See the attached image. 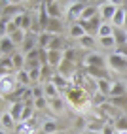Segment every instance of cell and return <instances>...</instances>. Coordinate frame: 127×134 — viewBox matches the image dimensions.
<instances>
[{"label": "cell", "instance_id": "cell-22", "mask_svg": "<svg viewBox=\"0 0 127 134\" xmlns=\"http://www.w3.org/2000/svg\"><path fill=\"white\" fill-rule=\"evenodd\" d=\"M99 38H108V36H114V25L112 23H103L101 29L97 32Z\"/></svg>", "mask_w": 127, "mask_h": 134}, {"label": "cell", "instance_id": "cell-31", "mask_svg": "<svg viewBox=\"0 0 127 134\" xmlns=\"http://www.w3.org/2000/svg\"><path fill=\"white\" fill-rule=\"evenodd\" d=\"M42 130L46 132V134H55L57 132V123L53 121V119H49V121H46L42 125Z\"/></svg>", "mask_w": 127, "mask_h": 134}, {"label": "cell", "instance_id": "cell-24", "mask_svg": "<svg viewBox=\"0 0 127 134\" xmlns=\"http://www.w3.org/2000/svg\"><path fill=\"white\" fill-rule=\"evenodd\" d=\"M87 74L95 77V81H99V79H108V74L104 72V68H85Z\"/></svg>", "mask_w": 127, "mask_h": 134}, {"label": "cell", "instance_id": "cell-34", "mask_svg": "<svg viewBox=\"0 0 127 134\" xmlns=\"http://www.w3.org/2000/svg\"><path fill=\"white\" fill-rule=\"evenodd\" d=\"M8 70H15L12 57H2V74H6Z\"/></svg>", "mask_w": 127, "mask_h": 134}, {"label": "cell", "instance_id": "cell-21", "mask_svg": "<svg viewBox=\"0 0 127 134\" xmlns=\"http://www.w3.org/2000/svg\"><path fill=\"white\" fill-rule=\"evenodd\" d=\"M49 81L55 85L57 89H68V85H70V83H68V79H67V77H63V76H61V74H57V72L53 74V77L49 79Z\"/></svg>", "mask_w": 127, "mask_h": 134}, {"label": "cell", "instance_id": "cell-16", "mask_svg": "<svg viewBox=\"0 0 127 134\" xmlns=\"http://www.w3.org/2000/svg\"><path fill=\"white\" fill-rule=\"evenodd\" d=\"M44 94H46L48 100H51V98H59V89L51 81H46V85H44Z\"/></svg>", "mask_w": 127, "mask_h": 134}, {"label": "cell", "instance_id": "cell-42", "mask_svg": "<svg viewBox=\"0 0 127 134\" xmlns=\"http://www.w3.org/2000/svg\"><path fill=\"white\" fill-rule=\"evenodd\" d=\"M74 57H76V51L72 49V47L65 51V59H67V60H74Z\"/></svg>", "mask_w": 127, "mask_h": 134}, {"label": "cell", "instance_id": "cell-45", "mask_svg": "<svg viewBox=\"0 0 127 134\" xmlns=\"http://www.w3.org/2000/svg\"><path fill=\"white\" fill-rule=\"evenodd\" d=\"M123 29L127 30V13H125V25H123Z\"/></svg>", "mask_w": 127, "mask_h": 134}, {"label": "cell", "instance_id": "cell-29", "mask_svg": "<svg viewBox=\"0 0 127 134\" xmlns=\"http://www.w3.org/2000/svg\"><path fill=\"white\" fill-rule=\"evenodd\" d=\"M49 108L55 113H59V111H63V108H65V100H63V98H51L49 100Z\"/></svg>", "mask_w": 127, "mask_h": 134}, {"label": "cell", "instance_id": "cell-35", "mask_svg": "<svg viewBox=\"0 0 127 134\" xmlns=\"http://www.w3.org/2000/svg\"><path fill=\"white\" fill-rule=\"evenodd\" d=\"M114 127L118 129V130H121V132H127V117L125 115H121V117H118L116 119V125Z\"/></svg>", "mask_w": 127, "mask_h": 134}, {"label": "cell", "instance_id": "cell-33", "mask_svg": "<svg viewBox=\"0 0 127 134\" xmlns=\"http://www.w3.org/2000/svg\"><path fill=\"white\" fill-rule=\"evenodd\" d=\"M25 36H27V32L25 30H15L13 34H10V38L13 40V43H21V46H23V42H25Z\"/></svg>", "mask_w": 127, "mask_h": 134}, {"label": "cell", "instance_id": "cell-11", "mask_svg": "<svg viewBox=\"0 0 127 134\" xmlns=\"http://www.w3.org/2000/svg\"><path fill=\"white\" fill-rule=\"evenodd\" d=\"M25 102L23 100H15L13 104H12V108H10V113H12V117L15 119V121H21V117H23V110H25Z\"/></svg>", "mask_w": 127, "mask_h": 134}, {"label": "cell", "instance_id": "cell-8", "mask_svg": "<svg viewBox=\"0 0 127 134\" xmlns=\"http://www.w3.org/2000/svg\"><path fill=\"white\" fill-rule=\"evenodd\" d=\"M13 23L19 26L21 30H29V29H32V25H34V23L31 21V15L27 13V12H25V13H17V15L13 17Z\"/></svg>", "mask_w": 127, "mask_h": 134}, {"label": "cell", "instance_id": "cell-39", "mask_svg": "<svg viewBox=\"0 0 127 134\" xmlns=\"http://www.w3.org/2000/svg\"><path fill=\"white\" fill-rule=\"evenodd\" d=\"M110 102L114 106H127V96H114L110 98Z\"/></svg>", "mask_w": 127, "mask_h": 134}, {"label": "cell", "instance_id": "cell-4", "mask_svg": "<svg viewBox=\"0 0 127 134\" xmlns=\"http://www.w3.org/2000/svg\"><path fill=\"white\" fill-rule=\"evenodd\" d=\"M67 100L72 104V106H76V108H82V106H85L87 104V98H85V93L82 91V89H70L68 91V98Z\"/></svg>", "mask_w": 127, "mask_h": 134}, {"label": "cell", "instance_id": "cell-30", "mask_svg": "<svg viewBox=\"0 0 127 134\" xmlns=\"http://www.w3.org/2000/svg\"><path fill=\"white\" fill-rule=\"evenodd\" d=\"M99 43L104 47V49H114V47H118V43H116V40H114V36H108V38H99Z\"/></svg>", "mask_w": 127, "mask_h": 134}, {"label": "cell", "instance_id": "cell-17", "mask_svg": "<svg viewBox=\"0 0 127 134\" xmlns=\"http://www.w3.org/2000/svg\"><path fill=\"white\" fill-rule=\"evenodd\" d=\"M46 6H48V13H49V17L51 19H59L61 17V4L59 2H46Z\"/></svg>", "mask_w": 127, "mask_h": 134}, {"label": "cell", "instance_id": "cell-25", "mask_svg": "<svg viewBox=\"0 0 127 134\" xmlns=\"http://www.w3.org/2000/svg\"><path fill=\"white\" fill-rule=\"evenodd\" d=\"M61 21L59 19H49V23H48V29H46V32H49V34H53V36H59V32H61Z\"/></svg>", "mask_w": 127, "mask_h": 134}, {"label": "cell", "instance_id": "cell-1", "mask_svg": "<svg viewBox=\"0 0 127 134\" xmlns=\"http://www.w3.org/2000/svg\"><path fill=\"white\" fill-rule=\"evenodd\" d=\"M106 62H108V60L101 55V53L91 51V53H87V55H85V59H84V66H85V68H104Z\"/></svg>", "mask_w": 127, "mask_h": 134}, {"label": "cell", "instance_id": "cell-18", "mask_svg": "<svg viewBox=\"0 0 127 134\" xmlns=\"http://www.w3.org/2000/svg\"><path fill=\"white\" fill-rule=\"evenodd\" d=\"M99 13H101V12H99V6H87L85 8V10H84V15H82V19L80 21H91L93 19V17H97Z\"/></svg>", "mask_w": 127, "mask_h": 134}, {"label": "cell", "instance_id": "cell-13", "mask_svg": "<svg viewBox=\"0 0 127 134\" xmlns=\"http://www.w3.org/2000/svg\"><path fill=\"white\" fill-rule=\"evenodd\" d=\"M125 13H127L125 8H118V12L114 15V19H112V25L118 26V29H123V25H125Z\"/></svg>", "mask_w": 127, "mask_h": 134}, {"label": "cell", "instance_id": "cell-32", "mask_svg": "<svg viewBox=\"0 0 127 134\" xmlns=\"http://www.w3.org/2000/svg\"><path fill=\"white\" fill-rule=\"evenodd\" d=\"M80 43H82V47H87V49H93L97 42H95V38L91 36V34H85V36H84V38H82V40H80Z\"/></svg>", "mask_w": 127, "mask_h": 134}, {"label": "cell", "instance_id": "cell-37", "mask_svg": "<svg viewBox=\"0 0 127 134\" xmlns=\"http://www.w3.org/2000/svg\"><path fill=\"white\" fill-rule=\"evenodd\" d=\"M61 47H63V40H61V36H53V40H51V43H49V47H48V49L61 51Z\"/></svg>", "mask_w": 127, "mask_h": 134}, {"label": "cell", "instance_id": "cell-44", "mask_svg": "<svg viewBox=\"0 0 127 134\" xmlns=\"http://www.w3.org/2000/svg\"><path fill=\"white\" fill-rule=\"evenodd\" d=\"M84 134H101V130H85Z\"/></svg>", "mask_w": 127, "mask_h": 134}, {"label": "cell", "instance_id": "cell-12", "mask_svg": "<svg viewBox=\"0 0 127 134\" xmlns=\"http://www.w3.org/2000/svg\"><path fill=\"white\" fill-rule=\"evenodd\" d=\"M114 40H116V43H118V47L127 46V30L114 26Z\"/></svg>", "mask_w": 127, "mask_h": 134}, {"label": "cell", "instance_id": "cell-9", "mask_svg": "<svg viewBox=\"0 0 127 134\" xmlns=\"http://www.w3.org/2000/svg\"><path fill=\"white\" fill-rule=\"evenodd\" d=\"M13 40L10 36H2L0 38V51H2V57H8V55H13Z\"/></svg>", "mask_w": 127, "mask_h": 134}, {"label": "cell", "instance_id": "cell-3", "mask_svg": "<svg viewBox=\"0 0 127 134\" xmlns=\"http://www.w3.org/2000/svg\"><path fill=\"white\" fill-rule=\"evenodd\" d=\"M118 4H114V2H103L101 6H99V12H101V19L104 21V23H108V21H112L114 19V15H116V12H118Z\"/></svg>", "mask_w": 127, "mask_h": 134}, {"label": "cell", "instance_id": "cell-2", "mask_svg": "<svg viewBox=\"0 0 127 134\" xmlns=\"http://www.w3.org/2000/svg\"><path fill=\"white\" fill-rule=\"evenodd\" d=\"M87 8V4H84V2H70L68 4V12H67V17L70 21H80L82 19V15H84V10Z\"/></svg>", "mask_w": 127, "mask_h": 134}, {"label": "cell", "instance_id": "cell-27", "mask_svg": "<svg viewBox=\"0 0 127 134\" xmlns=\"http://www.w3.org/2000/svg\"><path fill=\"white\" fill-rule=\"evenodd\" d=\"M17 83H19L21 87L32 83V81H31V74H29V70H19V72H17Z\"/></svg>", "mask_w": 127, "mask_h": 134}, {"label": "cell", "instance_id": "cell-40", "mask_svg": "<svg viewBox=\"0 0 127 134\" xmlns=\"http://www.w3.org/2000/svg\"><path fill=\"white\" fill-rule=\"evenodd\" d=\"M116 127H114V125H110V123H106L104 125V127L101 129V134H116Z\"/></svg>", "mask_w": 127, "mask_h": 134}, {"label": "cell", "instance_id": "cell-41", "mask_svg": "<svg viewBox=\"0 0 127 134\" xmlns=\"http://www.w3.org/2000/svg\"><path fill=\"white\" fill-rule=\"evenodd\" d=\"M93 104H95V106H104V94L95 93V94H93Z\"/></svg>", "mask_w": 127, "mask_h": 134}, {"label": "cell", "instance_id": "cell-26", "mask_svg": "<svg viewBox=\"0 0 127 134\" xmlns=\"http://www.w3.org/2000/svg\"><path fill=\"white\" fill-rule=\"evenodd\" d=\"M125 93H127V87H125V85H123L121 81H114L110 98H114V96H125Z\"/></svg>", "mask_w": 127, "mask_h": 134}, {"label": "cell", "instance_id": "cell-6", "mask_svg": "<svg viewBox=\"0 0 127 134\" xmlns=\"http://www.w3.org/2000/svg\"><path fill=\"white\" fill-rule=\"evenodd\" d=\"M49 13H48V6H46V2H40V6H38V26H40V30L42 32H46V29H48V23H49Z\"/></svg>", "mask_w": 127, "mask_h": 134}, {"label": "cell", "instance_id": "cell-38", "mask_svg": "<svg viewBox=\"0 0 127 134\" xmlns=\"http://www.w3.org/2000/svg\"><path fill=\"white\" fill-rule=\"evenodd\" d=\"M29 74H31V81H40L42 79V68H34V70H29Z\"/></svg>", "mask_w": 127, "mask_h": 134}, {"label": "cell", "instance_id": "cell-43", "mask_svg": "<svg viewBox=\"0 0 127 134\" xmlns=\"http://www.w3.org/2000/svg\"><path fill=\"white\" fill-rule=\"evenodd\" d=\"M114 53H118V55H121V57H125V59H127V46L116 47V51H114Z\"/></svg>", "mask_w": 127, "mask_h": 134}, {"label": "cell", "instance_id": "cell-5", "mask_svg": "<svg viewBox=\"0 0 127 134\" xmlns=\"http://www.w3.org/2000/svg\"><path fill=\"white\" fill-rule=\"evenodd\" d=\"M108 64H110L112 70H116V72H125L127 70V59L118 55V53H112V55H108Z\"/></svg>", "mask_w": 127, "mask_h": 134}, {"label": "cell", "instance_id": "cell-15", "mask_svg": "<svg viewBox=\"0 0 127 134\" xmlns=\"http://www.w3.org/2000/svg\"><path fill=\"white\" fill-rule=\"evenodd\" d=\"M0 121H2V129L6 130H12L15 127V119L12 117V113L10 111H2V115H0Z\"/></svg>", "mask_w": 127, "mask_h": 134}, {"label": "cell", "instance_id": "cell-20", "mask_svg": "<svg viewBox=\"0 0 127 134\" xmlns=\"http://www.w3.org/2000/svg\"><path fill=\"white\" fill-rule=\"evenodd\" d=\"M85 29H84V26H82L80 23H72V26H70V36L72 38H76V40H82V38H84L85 36Z\"/></svg>", "mask_w": 127, "mask_h": 134}, {"label": "cell", "instance_id": "cell-10", "mask_svg": "<svg viewBox=\"0 0 127 134\" xmlns=\"http://www.w3.org/2000/svg\"><path fill=\"white\" fill-rule=\"evenodd\" d=\"M15 85H19V83H17L13 77H10V76L2 74V96H6V94H12V91L15 89Z\"/></svg>", "mask_w": 127, "mask_h": 134}, {"label": "cell", "instance_id": "cell-19", "mask_svg": "<svg viewBox=\"0 0 127 134\" xmlns=\"http://www.w3.org/2000/svg\"><path fill=\"white\" fill-rule=\"evenodd\" d=\"M51 40H53V34H49V32H40V34H38V47H40V49H48L49 43H51Z\"/></svg>", "mask_w": 127, "mask_h": 134}, {"label": "cell", "instance_id": "cell-14", "mask_svg": "<svg viewBox=\"0 0 127 134\" xmlns=\"http://www.w3.org/2000/svg\"><path fill=\"white\" fill-rule=\"evenodd\" d=\"M112 81H110V79H99V81H97V89H99V93H101V94H112Z\"/></svg>", "mask_w": 127, "mask_h": 134}, {"label": "cell", "instance_id": "cell-36", "mask_svg": "<svg viewBox=\"0 0 127 134\" xmlns=\"http://www.w3.org/2000/svg\"><path fill=\"white\" fill-rule=\"evenodd\" d=\"M49 106V100L46 96H42V98H34V108H38V110H46Z\"/></svg>", "mask_w": 127, "mask_h": 134}, {"label": "cell", "instance_id": "cell-23", "mask_svg": "<svg viewBox=\"0 0 127 134\" xmlns=\"http://www.w3.org/2000/svg\"><path fill=\"white\" fill-rule=\"evenodd\" d=\"M57 74H61L63 77H68V76L72 74V60H67V59H63L61 66L57 68Z\"/></svg>", "mask_w": 127, "mask_h": 134}, {"label": "cell", "instance_id": "cell-28", "mask_svg": "<svg viewBox=\"0 0 127 134\" xmlns=\"http://www.w3.org/2000/svg\"><path fill=\"white\" fill-rule=\"evenodd\" d=\"M12 60H13V66H15L17 72L23 70V64L27 62V59L23 57V53H13V55H12Z\"/></svg>", "mask_w": 127, "mask_h": 134}, {"label": "cell", "instance_id": "cell-7", "mask_svg": "<svg viewBox=\"0 0 127 134\" xmlns=\"http://www.w3.org/2000/svg\"><path fill=\"white\" fill-rule=\"evenodd\" d=\"M34 49H38V36H36L34 32H27L25 42H23V53L29 55V53L34 51Z\"/></svg>", "mask_w": 127, "mask_h": 134}]
</instances>
